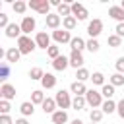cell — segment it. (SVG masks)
I'll list each match as a JSON object with an SVG mask.
<instances>
[{
	"label": "cell",
	"mask_w": 124,
	"mask_h": 124,
	"mask_svg": "<svg viewBox=\"0 0 124 124\" xmlns=\"http://www.w3.org/2000/svg\"><path fill=\"white\" fill-rule=\"evenodd\" d=\"M17 48H19L21 54H31V52L37 48V43H35V39H31L29 35H21V37L17 39Z\"/></svg>",
	"instance_id": "cell-1"
},
{
	"label": "cell",
	"mask_w": 124,
	"mask_h": 124,
	"mask_svg": "<svg viewBox=\"0 0 124 124\" xmlns=\"http://www.w3.org/2000/svg\"><path fill=\"white\" fill-rule=\"evenodd\" d=\"M70 48H72V50H78V52H81L83 48H87V43H85L81 37H74V39L70 41Z\"/></svg>",
	"instance_id": "cell-22"
},
{
	"label": "cell",
	"mask_w": 124,
	"mask_h": 124,
	"mask_svg": "<svg viewBox=\"0 0 124 124\" xmlns=\"http://www.w3.org/2000/svg\"><path fill=\"white\" fill-rule=\"evenodd\" d=\"M101 95H103V99H105V101H107V99H112V95H114V85L105 83V85L101 87Z\"/></svg>",
	"instance_id": "cell-28"
},
{
	"label": "cell",
	"mask_w": 124,
	"mask_h": 124,
	"mask_svg": "<svg viewBox=\"0 0 124 124\" xmlns=\"http://www.w3.org/2000/svg\"><path fill=\"white\" fill-rule=\"evenodd\" d=\"M50 118H52V124H66V122H68V112L58 108V110H56Z\"/></svg>",
	"instance_id": "cell-23"
},
{
	"label": "cell",
	"mask_w": 124,
	"mask_h": 124,
	"mask_svg": "<svg viewBox=\"0 0 124 124\" xmlns=\"http://www.w3.org/2000/svg\"><path fill=\"white\" fill-rule=\"evenodd\" d=\"M99 48H101V45H99L97 39H89V41H87V50H89V52H97Z\"/></svg>",
	"instance_id": "cell-38"
},
{
	"label": "cell",
	"mask_w": 124,
	"mask_h": 124,
	"mask_svg": "<svg viewBox=\"0 0 124 124\" xmlns=\"http://www.w3.org/2000/svg\"><path fill=\"white\" fill-rule=\"evenodd\" d=\"M76 27H78V19H76L74 16H68V17L62 19V29H66V31H74Z\"/></svg>",
	"instance_id": "cell-24"
},
{
	"label": "cell",
	"mask_w": 124,
	"mask_h": 124,
	"mask_svg": "<svg viewBox=\"0 0 124 124\" xmlns=\"http://www.w3.org/2000/svg\"><path fill=\"white\" fill-rule=\"evenodd\" d=\"M108 16H110L112 19H116L118 23H124V10H122L120 6H110V8H108Z\"/></svg>",
	"instance_id": "cell-19"
},
{
	"label": "cell",
	"mask_w": 124,
	"mask_h": 124,
	"mask_svg": "<svg viewBox=\"0 0 124 124\" xmlns=\"http://www.w3.org/2000/svg\"><path fill=\"white\" fill-rule=\"evenodd\" d=\"M72 16H74L78 21H83V19H87L89 12H87V8H85L83 4H79V2H74V4H72Z\"/></svg>",
	"instance_id": "cell-7"
},
{
	"label": "cell",
	"mask_w": 124,
	"mask_h": 124,
	"mask_svg": "<svg viewBox=\"0 0 124 124\" xmlns=\"http://www.w3.org/2000/svg\"><path fill=\"white\" fill-rule=\"evenodd\" d=\"M8 25H10V21H8V16L0 12V27H2V29H6Z\"/></svg>",
	"instance_id": "cell-42"
},
{
	"label": "cell",
	"mask_w": 124,
	"mask_h": 124,
	"mask_svg": "<svg viewBox=\"0 0 124 124\" xmlns=\"http://www.w3.org/2000/svg\"><path fill=\"white\" fill-rule=\"evenodd\" d=\"M68 66H70V56L60 54L56 60H52V68H54V70H58V72H64Z\"/></svg>",
	"instance_id": "cell-13"
},
{
	"label": "cell",
	"mask_w": 124,
	"mask_h": 124,
	"mask_svg": "<svg viewBox=\"0 0 124 124\" xmlns=\"http://www.w3.org/2000/svg\"><path fill=\"white\" fill-rule=\"evenodd\" d=\"M45 93H43V89H35V91H31V103L33 105H43L45 103Z\"/></svg>",
	"instance_id": "cell-25"
},
{
	"label": "cell",
	"mask_w": 124,
	"mask_h": 124,
	"mask_svg": "<svg viewBox=\"0 0 124 124\" xmlns=\"http://www.w3.org/2000/svg\"><path fill=\"white\" fill-rule=\"evenodd\" d=\"M0 124H14L10 114H0Z\"/></svg>",
	"instance_id": "cell-43"
},
{
	"label": "cell",
	"mask_w": 124,
	"mask_h": 124,
	"mask_svg": "<svg viewBox=\"0 0 124 124\" xmlns=\"http://www.w3.org/2000/svg\"><path fill=\"white\" fill-rule=\"evenodd\" d=\"M46 54H48L52 60H56V58L60 56V46H58V45H50L48 50H46Z\"/></svg>",
	"instance_id": "cell-36"
},
{
	"label": "cell",
	"mask_w": 124,
	"mask_h": 124,
	"mask_svg": "<svg viewBox=\"0 0 124 124\" xmlns=\"http://www.w3.org/2000/svg\"><path fill=\"white\" fill-rule=\"evenodd\" d=\"M56 14L64 19V17H68V16H72V4L70 2H62L58 8H56Z\"/></svg>",
	"instance_id": "cell-21"
},
{
	"label": "cell",
	"mask_w": 124,
	"mask_h": 124,
	"mask_svg": "<svg viewBox=\"0 0 124 124\" xmlns=\"http://www.w3.org/2000/svg\"><path fill=\"white\" fill-rule=\"evenodd\" d=\"M120 8H122V10H124V0H122V2H120Z\"/></svg>",
	"instance_id": "cell-47"
},
{
	"label": "cell",
	"mask_w": 124,
	"mask_h": 124,
	"mask_svg": "<svg viewBox=\"0 0 124 124\" xmlns=\"http://www.w3.org/2000/svg\"><path fill=\"white\" fill-rule=\"evenodd\" d=\"M85 101H87V105H89L91 108H101V105L105 103L101 91H95V89H87V93H85Z\"/></svg>",
	"instance_id": "cell-4"
},
{
	"label": "cell",
	"mask_w": 124,
	"mask_h": 124,
	"mask_svg": "<svg viewBox=\"0 0 124 124\" xmlns=\"http://www.w3.org/2000/svg\"><path fill=\"white\" fill-rule=\"evenodd\" d=\"M23 33H21V27L17 25V23H10L8 27H6V37L8 39H19Z\"/></svg>",
	"instance_id": "cell-16"
},
{
	"label": "cell",
	"mask_w": 124,
	"mask_h": 124,
	"mask_svg": "<svg viewBox=\"0 0 124 124\" xmlns=\"http://www.w3.org/2000/svg\"><path fill=\"white\" fill-rule=\"evenodd\" d=\"M70 124H83V122H81V120H79V118H76V120H72V122H70Z\"/></svg>",
	"instance_id": "cell-46"
},
{
	"label": "cell",
	"mask_w": 124,
	"mask_h": 124,
	"mask_svg": "<svg viewBox=\"0 0 124 124\" xmlns=\"http://www.w3.org/2000/svg\"><path fill=\"white\" fill-rule=\"evenodd\" d=\"M103 114H105V112H103L101 108H91V110H89V120L95 122V124H99V122L103 120Z\"/></svg>",
	"instance_id": "cell-29"
},
{
	"label": "cell",
	"mask_w": 124,
	"mask_h": 124,
	"mask_svg": "<svg viewBox=\"0 0 124 124\" xmlns=\"http://www.w3.org/2000/svg\"><path fill=\"white\" fill-rule=\"evenodd\" d=\"M19 27H21V33L23 35H31V31H35V27H37V19L33 16H23Z\"/></svg>",
	"instance_id": "cell-6"
},
{
	"label": "cell",
	"mask_w": 124,
	"mask_h": 124,
	"mask_svg": "<svg viewBox=\"0 0 124 124\" xmlns=\"http://www.w3.org/2000/svg\"><path fill=\"white\" fill-rule=\"evenodd\" d=\"M10 108H12V107H10V101L0 99V112H2V114H8V112H10Z\"/></svg>",
	"instance_id": "cell-39"
},
{
	"label": "cell",
	"mask_w": 124,
	"mask_h": 124,
	"mask_svg": "<svg viewBox=\"0 0 124 124\" xmlns=\"http://www.w3.org/2000/svg\"><path fill=\"white\" fill-rule=\"evenodd\" d=\"M41 85H43V89H52V87H56V76L46 72V74L43 76V79H41Z\"/></svg>",
	"instance_id": "cell-18"
},
{
	"label": "cell",
	"mask_w": 124,
	"mask_h": 124,
	"mask_svg": "<svg viewBox=\"0 0 124 124\" xmlns=\"http://www.w3.org/2000/svg\"><path fill=\"white\" fill-rule=\"evenodd\" d=\"M27 6H29L33 12L45 16V17L50 14V2H48V0H31V2H27Z\"/></svg>",
	"instance_id": "cell-2"
},
{
	"label": "cell",
	"mask_w": 124,
	"mask_h": 124,
	"mask_svg": "<svg viewBox=\"0 0 124 124\" xmlns=\"http://www.w3.org/2000/svg\"><path fill=\"white\" fill-rule=\"evenodd\" d=\"M35 43H37V48L48 50V46H50V35H48L46 31H39V33L35 35Z\"/></svg>",
	"instance_id": "cell-9"
},
{
	"label": "cell",
	"mask_w": 124,
	"mask_h": 124,
	"mask_svg": "<svg viewBox=\"0 0 124 124\" xmlns=\"http://www.w3.org/2000/svg\"><path fill=\"white\" fill-rule=\"evenodd\" d=\"M114 31H116V35H118V37H124V23H118Z\"/></svg>",
	"instance_id": "cell-44"
},
{
	"label": "cell",
	"mask_w": 124,
	"mask_h": 124,
	"mask_svg": "<svg viewBox=\"0 0 124 124\" xmlns=\"http://www.w3.org/2000/svg\"><path fill=\"white\" fill-rule=\"evenodd\" d=\"M91 81H93V85H105V76L101 74V72H93L91 74Z\"/></svg>",
	"instance_id": "cell-34"
},
{
	"label": "cell",
	"mask_w": 124,
	"mask_h": 124,
	"mask_svg": "<svg viewBox=\"0 0 124 124\" xmlns=\"http://www.w3.org/2000/svg\"><path fill=\"white\" fill-rule=\"evenodd\" d=\"M52 39H54L56 45H64V43H70L74 37H72V33L66 31V29H56V31H52Z\"/></svg>",
	"instance_id": "cell-8"
},
{
	"label": "cell",
	"mask_w": 124,
	"mask_h": 124,
	"mask_svg": "<svg viewBox=\"0 0 124 124\" xmlns=\"http://www.w3.org/2000/svg\"><path fill=\"white\" fill-rule=\"evenodd\" d=\"M91 124H95V122H91Z\"/></svg>",
	"instance_id": "cell-48"
},
{
	"label": "cell",
	"mask_w": 124,
	"mask_h": 124,
	"mask_svg": "<svg viewBox=\"0 0 124 124\" xmlns=\"http://www.w3.org/2000/svg\"><path fill=\"white\" fill-rule=\"evenodd\" d=\"M19 58H21V52H19L17 46H12V48L6 50V62H8V64H16Z\"/></svg>",
	"instance_id": "cell-17"
},
{
	"label": "cell",
	"mask_w": 124,
	"mask_h": 124,
	"mask_svg": "<svg viewBox=\"0 0 124 124\" xmlns=\"http://www.w3.org/2000/svg\"><path fill=\"white\" fill-rule=\"evenodd\" d=\"M116 112H118L120 118H124V99H120V101L116 103Z\"/></svg>",
	"instance_id": "cell-41"
},
{
	"label": "cell",
	"mask_w": 124,
	"mask_h": 124,
	"mask_svg": "<svg viewBox=\"0 0 124 124\" xmlns=\"http://www.w3.org/2000/svg\"><path fill=\"white\" fill-rule=\"evenodd\" d=\"M108 83L110 85H114V87H120V85H124V74H112L110 78H108Z\"/></svg>",
	"instance_id": "cell-30"
},
{
	"label": "cell",
	"mask_w": 124,
	"mask_h": 124,
	"mask_svg": "<svg viewBox=\"0 0 124 124\" xmlns=\"http://www.w3.org/2000/svg\"><path fill=\"white\" fill-rule=\"evenodd\" d=\"M14 124H29V122H27V118H23V116H21V118H17Z\"/></svg>",
	"instance_id": "cell-45"
},
{
	"label": "cell",
	"mask_w": 124,
	"mask_h": 124,
	"mask_svg": "<svg viewBox=\"0 0 124 124\" xmlns=\"http://www.w3.org/2000/svg\"><path fill=\"white\" fill-rule=\"evenodd\" d=\"M12 8H14V12H16V14H23L29 6H27V2H23V0H16V2L12 4Z\"/></svg>",
	"instance_id": "cell-33"
},
{
	"label": "cell",
	"mask_w": 124,
	"mask_h": 124,
	"mask_svg": "<svg viewBox=\"0 0 124 124\" xmlns=\"http://www.w3.org/2000/svg\"><path fill=\"white\" fill-rule=\"evenodd\" d=\"M8 76H10V66H8V62H4V64H0V79L6 83Z\"/></svg>",
	"instance_id": "cell-37"
},
{
	"label": "cell",
	"mask_w": 124,
	"mask_h": 124,
	"mask_svg": "<svg viewBox=\"0 0 124 124\" xmlns=\"http://www.w3.org/2000/svg\"><path fill=\"white\" fill-rule=\"evenodd\" d=\"M70 93H74L76 97H85V93H87V87H85V83H81V81H72V85H70Z\"/></svg>",
	"instance_id": "cell-14"
},
{
	"label": "cell",
	"mask_w": 124,
	"mask_h": 124,
	"mask_svg": "<svg viewBox=\"0 0 124 124\" xmlns=\"http://www.w3.org/2000/svg\"><path fill=\"white\" fill-rule=\"evenodd\" d=\"M54 101H56V105H58V108L60 110H66V108H70L72 107V97H70V91H66V89H60L56 95H54Z\"/></svg>",
	"instance_id": "cell-3"
},
{
	"label": "cell",
	"mask_w": 124,
	"mask_h": 124,
	"mask_svg": "<svg viewBox=\"0 0 124 124\" xmlns=\"http://www.w3.org/2000/svg\"><path fill=\"white\" fill-rule=\"evenodd\" d=\"M76 78H78V81L85 83L87 79H91V74H89L87 68H79V70H76Z\"/></svg>",
	"instance_id": "cell-27"
},
{
	"label": "cell",
	"mask_w": 124,
	"mask_h": 124,
	"mask_svg": "<svg viewBox=\"0 0 124 124\" xmlns=\"http://www.w3.org/2000/svg\"><path fill=\"white\" fill-rule=\"evenodd\" d=\"M114 66H116V72H118V74H124V56H120Z\"/></svg>",
	"instance_id": "cell-40"
},
{
	"label": "cell",
	"mask_w": 124,
	"mask_h": 124,
	"mask_svg": "<svg viewBox=\"0 0 124 124\" xmlns=\"http://www.w3.org/2000/svg\"><path fill=\"white\" fill-rule=\"evenodd\" d=\"M41 107H43V112H45V114H50V116L58 110V105H56V101H54L52 97H46L45 103H43Z\"/></svg>",
	"instance_id": "cell-15"
},
{
	"label": "cell",
	"mask_w": 124,
	"mask_h": 124,
	"mask_svg": "<svg viewBox=\"0 0 124 124\" xmlns=\"http://www.w3.org/2000/svg\"><path fill=\"white\" fill-rule=\"evenodd\" d=\"M83 54L81 52H78V50H72L70 52V66L72 68H76V70H79V68H83Z\"/></svg>",
	"instance_id": "cell-12"
},
{
	"label": "cell",
	"mask_w": 124,
	"mask_h": 124,
	"mask_svg": "<svg viewBox=\"0 0 124 124\" xmlns=\"http://www.w3.org/2000/svg\"><path fill=\"white\" fill-rule=\"evenodd\" d=\"M85 105H87L85 97H74V101H72V108H76V110H81Z\"/></svg>",
	"instance_id": "cell-35"
},
{
	"label": "cell",
	"mask_w": 124,
	"mask_h": 124,
	"mask_svg": "<svg viewBox=\"0 0 124 124\" xmlns=\"http://www.w3.org/2000/svg\"><path fill=\"white\" fill-rule=\"evenodd\" d=\"M107 43H108V46L118 48V46L122 45V37H118L116 33H114V35H108V37H107Z\"/></svg>",
	"instance_id": "cell-31"
},
{
	"label": "cell",
	"mask_w": 124,
	"mask_h": 124,
	"mask_svg": "<svg viewBox=\"0 0 124 124\" xmlns=\"http://www.w3.org/2000/svg\"><path fill=\"white\" fill-rule=\"evenodd\" d=\"M19 112H21L23 118H25V116H33V112H35V105H33L31 101H23V103L19 105Z\"/></svg>",
	"instance_id": "cell-20"
},
{
	"label": "cell",
	"mask_w": 124,
	"mask_h": 124,
	"mask_svg": "<svg viewBox=\"0 0 124 124\" xmlns=\"http://www.w3.org/2000/svg\"><path fill=\"white\" fill-rule=\"evenodd\" d=\"M101 110H103L105 114H112V112H116V103H114L112 99H107V101L101 105Z\"/></svg>",
	"instance_id": "cell-26"
},
{
	"label": "cell",
	"mask_w": 124,
	"mask_h": 124,
	"mask_svg": "<svg viewBox=\"0 0 124 124\" xmlns=\"http://www.w3.org/2000/svg\"><path fill=\"white\" fill-rule=\"evenodd\" d=\"M43 76H45V72H43L39 66H35V68H31V70H29V78H31V79H35V81H41V79H43Z\"/></svg>",
	"instance_id": "cell-32"
},
{
	"label": "cell",
	"mask_w": 124,
	"mask_h": 124,
	"mask_svg": "<svg viewBox=\"0 0 124 124\" xmlns=\"http://www.w3.org/2000/svg\"><path fill=\"white\" fill-rule=\"evenodd\" d=\"M101 31H103V19L93 17V19L87 23V35H89L91 39H97V37L101 35Z\"/></svg>",
	"instance_id": "cell-5"
},
{
	"label": "cell",
	"mask_w": 124,
	"mask_h": 124,
	"mask_svg": "<svg viewBox=\"0 0 124 124\" xmlns=\"http://www.w3.org/2000/svg\"><path fill=\"white\" fill-rule=\"evenodd\" d=\"M0 97L2 99H6V101H12L14 97H16V87L12 85V83H2V87H0Z\"/></svg>",
	"instance_id": "cell-11"
},
{
	"label": "cell",
	"mask_w": 124,
	"mask_h": 124,
	"mask_svg": "<svg viewBox=\"0 0 124 124\" xmlns=\"http://www.w3.org/2000/svg\"><path fill=\"white\" fill-rule=\"evenodd\" d=\"M60 23H62V17H60L58 14H48V16L45 17V25H46L48 29H52V31H56V29L60 27Z\"/></svg>",
	"instance_id": "cell-10"
}]
</instances>
